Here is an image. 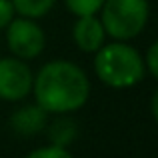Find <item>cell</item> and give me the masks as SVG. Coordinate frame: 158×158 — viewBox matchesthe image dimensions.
Wrapping results in <instances>:
<instances>
[{
  "label": "cell",
  "instance_id": "1",
  "mask_svg": "<svg viewBox=\"0 0 158 158\" xmlns=\"http://www.w3.org/2000/svg\"><path fill=\"white\" fill-rule=\"evenodd\" d=\"M34 102L48 114H72L90 98V78L72 60H50L34 74Z\"/></svg>",
  "mask_w": 158,
  "mask_h": 158
},
{
  "label": "cell",
  "instance_id": "2",
  "mask_svg": "<svg viewBox=\"0 0 158 158\" xmlns=\"http://www.w3.org/2000/svg\"><path fill=\"white\" fill-rule=\"evenodd\" d=\"M94 74L108 88L124 90L144 80V58L128 40L104 42L94 52Z\"/></svg>",
  "mask_w": 158,
  "mask_h": 158
},
{
  "label": "cell",
  "instance_id": "3",
  "mask_svg": "<svg viewBox=\"0 0 158 158\" xmlns=\"http://www.w3.org/2000/svg\"><path fill=\"white\" fill-rule=\"evenodd\" d=\"M106 36L112 40H132L142 34L150 18L148 0H104L98 12Z\"/></svg>",
  "mask_w": 158,
  "mask_h": 158
},
{
  "label": "cell",
  "instance_id": "4",
  "mask_svg": "<svg viewBox=\"0 0 158 158\" xmlns=\"http://www.w3.org/2000/svg\"><path fill=\"white\" fill-rule=\"evenodd\" d=\"M4 34H6V46L10 54L26 62L38 58L46 46V34L38 20L34 18L16 14L4 28Z\"/></svg>",
  "mask_w": 158,
  "mask_h": 158
},
{
  "label": "cell",
  "instance_id": "5",
  "mask_svg": "<svg viewBox=\"0 0 158 158\" xmlns=\"http://www.w3.org/2000/svg\"><path fill=\"white\" fill-rule=\"evenodd\" d=\"M32 74L26 60L16 56L0 58V100L4 102H20L32 94Z\"/></svg>",
  "mask_w": 158,
  "mask_h": 158
},
{
  "label": "cell",
  "instance_id": "6",
  "mask_svg": "<svg viewBox=\"0 0 158 158\" xmlns=\"http://www.w3.org/2000/svg\"><path fill=\"white\" fill-rule=\"evenodd\" d=\"M106 30L102 26L98 14H88V16H76L72 26V40L78 50L86 54H94L100 50L106 42Z\"/></svg>",
  "mask_w": 158,
  "mask_h": 158
},
{
  "label": "cell",
  "instance_id": "7",
  "mask_svg": "<svg viewBox=\"0 0 158 158\" xmlns=\"http://www.w3.org/2000/svg\"><path fill=\"white\" fill-rule=\"evenodd\" d=\"M48 112L40 104H24L16 108L10 116V128L18 136H36L48 126Z\"/></svg>",
  "mask_w": 158,
  "mask_h": 158
},
{
  "label": "cell",
  "instance_id": "8",
  "mask_svg": "<svg viewBox=\"0 0 158 158\" xmlns=\"http://www.w3.org/2000/svg\"><path fill=\"white\" fill-rule=\"evenodd\" d=\"M78 136V126L68 114H58V118L48 126V140L62 148H70Z\"/></svg>",
  "mask_w": 158,
  "mask_h": 158
},
{
  "label": "cell",
  "instance_id": "9",
  "mask_svg": "<svg viewBox=\"0 0 158 158\" xmlns=\"http://www.w3.org/2000/svg\"><path fill=\"white\" fill-rule=\"evenodd\" d=\"M14 12L18 16H26V18L40 20L54 8L56 0H10Z\"/></svg>",
  "mask_w": 158,
  "mask_h": 158
},
{
  "label": "cell",
  "instance_id": "10",
  "mask_svg": "<svg viewBox=\"0 0 158 158\" xmlns=\"http://www.w3.org/2000/svg\"><path fill=\"white\" fill-rule=\"evenodd\" d=\"M104 4V0H64V6L74 16H88L98 14Z\"/></svg>",
  "mask_w": 158,
  "mask_h": 158
},
{
  "label": "cell",
  "instance_id": "11",
  "mask_svg": "<svg viewBox=\"0 0 158 158\" xmlns=\"http://www.w3.org/2000/svg\"><path fill=\"white\" fill-rule=\"evenodd\" d=\"M30 158H70L72 152L70 148H62L58 144H48V146H40V148H34V150L28 152Z\"/></svg>",
  "mask_w": 158,
  "mask_h": 158
},
{
  "label": "cell",
  "instance_id": "12",
  "mask_svg": "<svg viewBox=\"0 0 158 158\" xmlns=\"http://www.w3.org/2000/svg\"><path fill=\"white\" fill-rule=\"evenodd\" d=\"M142 58H144V68H146V72L158 82V40H154V42L146 48V54H144Z\"/></svg>",
  "mask_w": 158,
  "mask_h": 158
},
{
  "label": "cell",
  "instance_id": "13",
  "mask_svg": "<svg viewBox=\"0 0 158 158\" xmlns=\"http://www.w3.org/2000/svg\"><path fill=\"white\" fill-rule=\"evenodd\" d=\"M14 16H16V12H14V6H12L10 0H0V30H4Z\"/></svg>",
  "mask_w": 158,
  "mask_h": 158
},
{
  "label": "cell",
  "instance_id": "14",
  "mask_svg": "<svg viewBox=\"0 0 158 158\" xmlns=\"http://www.w3.org/2000/svg\"><path fill=\"white\" fill-rule=\"evenodd\" d=\"M150 114H152V118H154V122L158 124V88L150 96Z\"/></svg>",
  "mask_w": 158,
  "mask_h": 158
}]
</instances>
